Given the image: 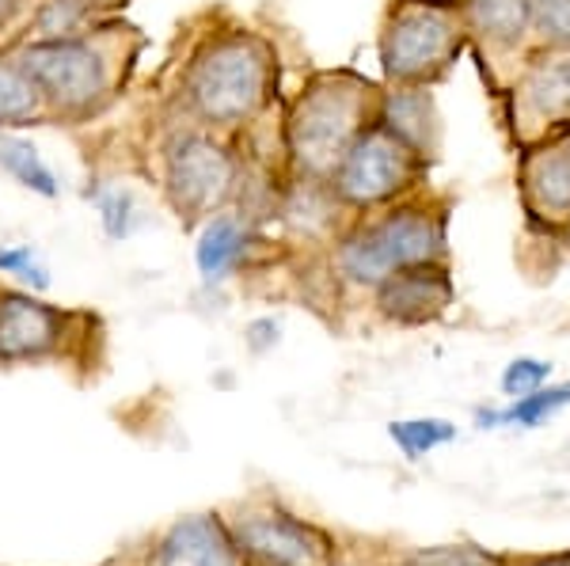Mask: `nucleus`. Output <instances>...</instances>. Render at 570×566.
<instances>
[{
  "label": "nucleus",
  "instance_id": "obj_18",
  "mask_svg": "<svg viewBox=\"0 0 570 566\" xmlns=\"http://www.w3.org/2000/svg\"><path fill=\"white\" fill-rule=\"evenodd\" d=\"M570 407V380H548L544 388L529 391V396L521 399H510L505 407H480L475 410V426L480 430H502V426H510V430H540V426H548L556 415H563Z\"/></svg>",
  "mask_w": 570,
  "mask_h": 566
},
{
  "label": "nucleus",
  "instance_id": "obj_23",
  "mask_svg": "<svg viewBox=\"0 0 570 566\" xmlns=\"http://www.w3.org/2000/svg\"><path fill=\"white\" fill-rule=\"evenodd\" d=\"M0 274L31 294H50L53 274L35 244H0Z\"/></svg>",
  "mask_w": 570,
  "mask_h": 566
},
{
  "label": "nucleus",
  "instance_id": "obj_24",
  "mask_svg": "<svg viewBox=\"0 0 570 566\" xmlns=\"http://www.w3.org/2000/svg\"><path fill=\"white\" fill-rule=\"evenodd\" d=\"M532 46L570 53V0H532Z\"/></svg>",
  "mask_w": 570,
  "mask_h": 566
},
{
  "label": "nucleus",
  "instance_id": "obj_6",
  "mask_svg": "<svg viewBox=\"0 0 570 566\" xmlns=\"http://www.w3.org/2000/svg\"><path fill=\"white\" fill-rule=\"evenodd\" d=\"M240 179L244 160L225 133L190 126L164 145V198L187 228H198L209 214L233 206Z\"/></svg>",
  "mask_w": 570,
  "mask_h": 566
},
{
  "label": "nucleus",
  "instance_id": "obj_19",
  "mask_svg": "<svg viewBox=\"0 0 570 566\" xmlns=\"http://www.w3.org/2000/svg\"><path fill=\"white\" fill-rule=\"evenodd\" d=\"M0 171H4L16 187L31 190L35 198H46V202L61 198L58 171L46 163L39 145L27 141L20 130H0Z\"/></svg>",
  "mask_w": 570,
  "mask_h": 566
},
{
  "label": "nucleus",
  "instance_id": "obj_4",
  "mask_svg": "<svg viewBox=\"0 0 570 566\" xmlns=\"http://www.w3.org/2000/svg\"><path fill=\"white\" fill-rule=\"evenodd\" d=\"M39 88L46 115L66 122H88L115 99L118 53L107 31H80L61 39H27L12 53Z\"/></svg>",
  "mask_w": 570,
  "mask_h": 566
},
{
  "label": "nucleus",
  "instance_id": "obj_29",
  "mask_svg": "<svg viewBox=\"0 0 570 566\" xmlns=\"http://www.w3.org/2000/svg\"><path fill=\"white\" fill-rule=\"evenodd\" d=\"M23 8H27V0H0V31H4V27L12 23Z\"/></svg>",
  "mask_w": 570,
  "mask_h": 566
},
{
  "label": "nucleus",
  "instance_id": "obj_21",
  "mask_svg": "<svg viewBox=\"0 0 570 566\" xmlns=\"http://www.w3.org/2000/svg\"><path fill=\"white\" fill-rule=\"evenodd\" d=\"M42 118L50 115H46L39 88L20 69V61L4 53L0 58V130H23V126L42 122Z\"/></svg>",
  "mask_w": 570,
  "mask_h": 566
},
{
  "label": "nucleus",
  "instance_id": "obj_28",
  "mask_svg": "<svg viewBox=\"0 0 570 566\" xmlns=\"http://www.w3.org/2000/svg\"><path fill=\"white\" fill-rule=\"evenodd\" d=\"M513 566H570V552H559V555H529V559H518Z\"/></svg>",
  "mask_w": 570,
  "mask_h": 566
},
{
  "label": "nucleus",
  "instance_id": "obj_17",
  "mask_svg": "<svg viewBox=\"0 0 570 566\" xmlns=\"http://www.w3.org/2000/svg\"><path fill=\"white\" fill-rule=\"evenodd\" d=\"M278 214L293 232H305L308 240H316V236H331L335 240L343 232V225L351 221V214L335 198V190L327 187V179H308V176H289L282 182Z\"/></svg>",
  "mask_w": 570,
  "mask_h": 566
},
{
  "label": "nucleus",
  "instance_id": "obj_14",
  "mask_svg": "<svg viewBox=\"0 0 570 566\" xmlns=\"http://www.w3.org/2000/svg\"><path fill=\"white\" fill-rule=\"evenodd\" d=\"M461 20L472 50L494 66L532 50V0H461Z\"/></svg>",
  "mask_w": 570,
  "mask_h": 566
},
{
  "label": "nucleus",
  "instance_id": "obj_13",
  "mask_svg": "<svg viewBox=\"0 0 570 566\" xmlns=\"http://www.w3.org/2000/svg\"><path fill=\"white\" fill-rule=\"evenodd\" d=\"M145 566H244V559L228 517L220 509H198L153 536Z\"/></svg>",
  "mask_w": 570,
  "mask_h": 566
},
{
  "label": "nucleus",
  "instance_id": "obj_2",
  "mask_svg": "<svg viewBox=\"0 0 570 566\" xmlns=\"http://www.w3.org/2000/svg\"><path fill=\"white\" fill-rule=\"evenodd\" d=\"M278 88V50L252 27L206 34L183 69V107L202 130L236 133L252 126Z\"/></svg>",
  "mask_w": 570,
  "mask_h": 566
},
{
  "label": "nucleus",
  "instance_id": "obj_8",
  "mask_svg": "<svg viewBox=\"0 0 570 566\" xmlns=\"http://www.w3.org/2000/svg\"><path fill=\"white\" fill-rule=\"evenodd\" d=\"M85 312L50 305L42 294L20 286H0V365H46L72 358L88 331H80Z\"/></svg>",
  "mask_w": 570,
  "mask_h": 566
},
{
  "label": "nucleus",
  "instance_id": "obj_16",
  "mask_svg": "<svg viewBox=\"0 0 570 566\" xmlns=\"http://www.w3.org/2000/svg\"><path fill=\"white\" fill-rule=\"evenodd\" d=\"M376 126H384L395 141H403L411 152L434 163L441 152V111L434 88H407L384 85L376 99Z\"/></svg>",
  "mask_w": 570,
  "mask_h": 566
},
{
  "label": "nucleus",
  "instance_id": "obj_3",
  "mask_svg": "<svg viewBox=\"0 0 570 566\" xmlns=\"http://www.w3.org/2000/svg\"><path fill=\"white\" fill-rule=\"evenodd\" d=\"M381 88L354 69H320L301 85L282 122L289 176L327 179L343 152L376 122Z\"/></svg>",
  "mask_w": 570,
  "mask_h": 566
},
{
  "label": "nucleus",
  "instance_id": "obj_20",
  "mask_svg": "<svg viewBox=\"0 0 570 566\" xmlns=\"http://www.w3.org/2000/svg\"><path fill=\"white\" fill-rule=\"evenodd\" d=\"M88 202L96 206L99 228L110 244H126L134 240L137 232L149 221V209L137 198V190L130 182H96L88 190Z\"/></svg>",
  "mask_w": 570,
  "mask_h": 566
},
{
  "label": "nucleus",
  "instance_id": "obj_10",
  "mask_svg": "<svg viewBox=\"0 0 570 566\" xmlns=\"http://www.w3.org/2000/svg\"><path fill=\"white\" fill-rule=\"evenodd\" d=\"M505 126L513 133V145L525 149L532 141L567 130L570 126V53L567 50H540L532 46L513 69V80L505 88Z\"/></svg>",
  "mask_w": 570,
  "mask_h": 566
},
{
  "label": "nucleus",
  "instance_id": "obj_27",
  "mask_svg": "<svg viewBox=\"0 0 570 566\" xmlns=\"http://www.w3.org/2000/svg\"><path fill=\"white\" fill-rule=\"evenodd\" d=\"M278 342H282V319H278V316H255V319H247V327H244V346L255 354V358L271 354Z\"/></svg>",
  "mask_w": 570,
  "mask_h": 566
},
{
  "label": "nucleus",
  "instance_id": "obj_15",
  "mask_svg": "<svg viewBox=\"0 0 570 566\" xmlns=\"http://www.w3.org/2000/svg\"><path fill=\"white\" fill-rule=\"evenodd\" d=\"M255 248H259V228L240 209H217L195 232V270L202 286H225L236 274L247 270Z\"/></svg>",
  "mask_w": 570,
  "mask_h": 566
},
{
  "label": "nucleus",
  "instance_id": "obj_31",
  "mask_svg": "<svg viewBox=\"0 0 570 566\" xmlns=\"http://www.w3.org/2000/svg\"><path fill=\"white\" fill-rule=\"evenodd\" d=\"M434 4H461V0H434Z\"/></svg>",
  "mask_w": 570,
  "mask_h": 566
},
{
  "label": "nucleus",
  "instance_id": "obj_30",
  "mask_svg": "<svg viewBox=\"0 0 570 566\" xmlns=\"http://www.w3.org/2000/svg\"><path fill=\"white\" fill-rule=\"evenodd\" d=\"M556 244H559V248H563L567 255H570V221L563 225V228H559V232H556Z\"/></svg>",
  "mask_w": 570,
  "mask_h": 566
},
{
  "label": "nucleus",
  "instance_id": "obj_1",
  "mask_svg": "<svg viewBox=\"0 0 570 566\" xmlns=\"http://www.w3.org/2000/svg\"><path fill=\"white\" fill-rule=\"evenodd\" d=\"M449 214L453 202L430 195V187L373 214H357L331 240V270L343 286L373 294L384 278L407 267L449 262Z\"/></svg>",
  "mask_w": 570,
  "mask_h": 566
},
{
  "label": "nucleus",
  "instance_id": "obj_9",
  "mask_svg": "<svg viewBox=\"0 0 570 566\" xmlns=\"http://www.w3.org/2000/svg\"><path fill=\"white\" fill-rule=\"evenodd\" d=\"M244 566H331V536L278 498H247L228 517Z\"/></svg>",
  "mask_w": 570,
  "mask_h": 566
},
{
  "label": "nucleus",
  "instance_id": "obj_26",
  "mask_svg": "<svg viewBox=\"0 0 570 566\" xmlns=\"http://www.w3.org/2000/svg\"><path fill=\"white\" fill-rule=\"evenodd\" d=\"M548 380H551V361L532 358V354H521V358H513L502 369L499 388H502L505 399H521V396H529V391L544 388Z\"/></svg>",
  "mask_w": 570,
  "mask_h": 566
},
{
  "label": "nucleus",
  "instance_id": "obj_12",
  "mask_svg": "<svg viewBox=\"0 0 570 566\" xmlns=\"http://www.w3.org/2000/svg\"><path fill=\"white\" fill-rule=\"evenodd\" d=\"M373 312L392 327H426L438 324L456 305L453 262H430V267H407L384 278L373 289Z\"/></svg>",
  "mask_w": 570,
  "mask_h": 566
},
{
  "label": "nucleus",
  "instance_id": "obj_11",
  "mask_svg": "<svg viewBox=\"0 0 570 566\" xmlns=\"http://www.w3.org/2000/svg\"><path fill=\"white\" fill-rule=\"evenodd\" d=\"M513 179L529 228L556 236L570 221V126L518 149Z\"/></svg>",
  "mask_w": 570,
  "mask_h": 566
},
{
  "label": "nucleus",
  "instance_id": "obj_7",
  "mask_svg": "<svg viewBox=\"0 0 570 566\" xmlns=\"http://www.w3.org/2000/svg\"><path fill=\"white\" fill-rule=\"evenodd\" d=\"M426 179L430 160H422L403 141H395L384 126L373 122L343 152V160L327 176V187L335 190V198L343 202L346 214L357 217L419 195V190H426Z\"/></svg>",
  "mask_w": 570,
  "mask_h": 566
},
{
  "label": "nucleus",
  "instance_id": "obj_5",
  "mask_svg": "<svg viewBox=\"0 0 570 566\" xmlns=\"http://www.w3.org/2000/svg\"><path fill=\"white\" fill-rule=\"evenodd\" d=\"M461 4L434 0H392L376 31V61L384 85L434 88L456 69L468 50Z\"/></svg>",
  "mask_w": 570,
  "mask_h": 566
},
{
  "label": "nucleus",
  "instance_id": "obj_25",
  "mask_svg": "<svg viewBox=\"0 0 570 566\" xmlns=\"http://www.w3.org/2000/svg\"><path fill=\"white\" fill-rule=\"evenodd\" d=\"M400 566H505L499 555H487L475 544H441V547H419L403 555Z\"/></svg>",
  "mask_w": 570,
  "mask_h": 566
},
{
  "label": "nucleus",
  "instance_id": "obj_22",
  "mask_svg": "<svg viewBox=\"0 0 570 566\" xmlns=\"http://www.w3.org/2000/svg\"><path fill=\"white\" fill-rule=\"evenodd\" d=\"M389 441L403 453L407 464H419L426 456H434L438 449L456 441V423L438 415H422V418H395L389 423Z\"/></svg>",
  "mask_w": 570,
  "mask_h": 566
}]
</instances>
